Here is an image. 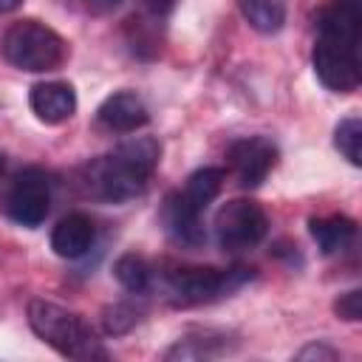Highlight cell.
<instances>
[{"mask_svg": "<svg viewBox=\"0 0 362 362\" xmlns=\"http://www.w3.org/2000/svg\"><path fill=\"white\" fill-rule=\"evenodd\" d=\"M362 34V0H331L317 23L314 74L334 93H351L362 82L359 62Z\"/></svg>", "mask_w": 362, "mask_h": 362, "instance_id": "obj_1", "label": "cell"}, {"mask_svg": "<svg viewBox=\"0 0 362 362\" xmlns=\"http://www.w3.org/2000/svg\"><path fill=\"white\" fill-rule=\"evenodd\" d=\"M158 161L161 144L153 136H133L82 167V189L102 204H124L144 192Z\"/></svg>", "mask_w": 362, "mask_h": 362, "instance_id": "obj_2", "label": "cell"}, {"mask_svg": "<svg viewBox=\"0 0 362 362\" xmlns=\"http://www.w3.org/2000/svg\"><path fill=\"white\" fill-rule=\"evenodd\" d=\"M28 325L59 356L82 359V362L107 359V351H105L102 339L96 337V331L85 322L82 314H76V311H71L65 305H57L51 300L34 297L28 303Z\"/></svg>", "mask_w": 362, "mask_h": 362, "instance_id": "obj_3", "label": "cell"}, {"mask_svg": "<svg viewBox=\"0 0 362 362\" xmlns=\"http://www.w3.org/2000/svg\"><path fill=\"white\" fill-rule=\"evenodd\" d=\"M223 187V170L221 167H201L195 170L184 189H175L164 198L161 221L173 240L184 246H201L206 240L204 232V209L218 198Z\"/></svg>", "mask_w": 362, "mask_h": 362, "instance_id": "obj_4", "label": "cell"}, {"mask_svg": "<svg viewBox=\"0 0 362 362\" xmlns=\"http://www.w3.org/2000/svg\"><path fill=\"white\" fill-rule=\"evenodd\" d=\"M0 51L6 62H11L14 68L28 74H42L65 62L68 45L51 25L40 20H17L6 28Z\"/></svg>", "mask_w": 362, "mask_h": 362, "instance_id": "obj_5", "label": "cell"}, {"mask_svg": "<svg viewBox=\"0 0 362 362\" xmlns=\"http://www.w3.org/2000/svg\"><path fill=\"white\" fill-rule=\"evenodd\" d=\"M249 280H252V269L246 266H229V269L175 266L164 272V291L173 305H198V303H212L218 297H226Z\"/></svg>", "mask_w": 362, "mask_h": 362, "instance_id": "obj_6", "label": "cell"}, {"mask_svg": "<svg viewBox=\"0 0 362 362\" xmlns=\"http://www.w3.org/2000/svg\"><path fill=\"white\" fill-rule=\"evenodd\" d=\"M48 209H51V181L40 167L20 170L0 195V212L11 223L25 229L40 226Z\"/></svg>", "mask_w": 362, "mask_h": 362, "instance_id": "obj_7", "label": "cell"}, {"mask_svg": "<svg viewBox=\"0 0 362 362\" xmlns=\"http://www.w3.org/2000/svg\"><path fill=\"white\" fill-rule=\"evenodd\" d=\"M269 232L266 209L252 198H232L215 215V238L223 252H243L257 246Z\"/></svg>", "mask_w": 362, "mask_h": 362, "instance_id": "obj_8", "label": "cell"}, {"mask_svg": "<svg viewBox=\"0 0 362 362\" xmlns=\"http://www.w3.org/2000/svg\"><path fill=\"white\" fill-rule=\"evenodd\" d=\"M226 161H229V170L238 178V184L252 189V187L263 184L266 175L274 170L277 144L272 139H266V136H243V139L229 144Z\"/></svg>", "mask_w": 362, "mask_h": 362, "instance_id": "obj_9", "label": "cell"}, {"mask_svg": "<svg viewBox=\"0 0 362 362\" xmlns=\"http://www.w3.org/2000/svg\"><path fill=\"white\" fill-rule=\"evenodd\" d=\"M96 119H99L102 127H107L113 133H136L139 127L147 124L150 113H147V105L141 102L139 93H133V90H116V93H110L99 105Z\"/></svg>", "mask_w": 362, "mask_h": 362, "instance_id": "obj_10", "label": "cell"}, {"mask_svg": "<svg viewBox=\"0 0 362 362\" xmlns=\"http://www.w3.org/2000/svg\"><path fill=\"white\" fill-rule=\"evenodd\" d=\"M34 116L45 124H62L76 113V90L68 82H37L28 93Z\"/></svg>", "mask_w": 362, "mask_h": 362, "instance_id": "obj_11", "label": "cell"}, {"mask_svg": "<svg viewBox=\"0 0 362 362\" xmlns=\"http://www.w3.org/2000/svg\"><path fill=\"white\" fill-rule=\"evenodd\" d=\"M93 240H96V226L85 212H68L65 218L57 221L51 232V249L68 260L88 255Z\"/></svg>", "mask_w": 362, "mask_h": 362, "instance_id": "obj_12", "label": "cell"}, {"mask_svg": "<svg viewBox=\"0 0 362 362\" xmlns=\"http://www.w3.org/2000/svg\"><path fill=\"white\" fill-rule=\"evenodd\" d=\"M311 238L317 240L322 255H342L345 249L354 246L356 240V221L348 215H325V218H311L308 223Z\"/></svg>", "mask_w": 362, "mask_h": 362, "instance_id": "obj_13", "label": "cell"}, {"mask_svg": "<svg viewBox=\"0 0 362 362\" xmlns=\"http://www.w3.org/2000/svg\"><path fill=\"white\" fill-rule=\"evenodd\" d=\"M243 20L260 34H277L286 23V0H238Z\"/></svg>", "mask_w": 362, "mask_h": 362, "instance_id": "obj_14", "label": "cell"}, {"mask_svg": "<svg viewBox=\"0 0 362 362\" xmlns=\"http://www.w3.org/2000/svg\"><path fill=\"white\" fill-rule=\"evenodd\" d=\"M113 274L116 280L130 291V294H147L153 288V280H156V272L153 266L136 255V252H124L116 263H113Z\"/></svg>", "mask_w": 362, "mask_h": 362, "instance_id": "obj_15", "label": "cell"}, {"mask_svg": "<svg viewBox=\"0 0 362 362\" xmlns=\"http://www.w3.org/2000/svg\"><path fill=\"white\" fill-rule=\"evenodd\" d=\"M226 351V334H201V337H184L178 339L164 359H209Z\"/></svg>", "mask_w": 362, "mask_h": 362, "instance_id": "obj_16", "label": "cell"}, {"mask_svg": "<svg viewBox=\"0 0 362 362\" xmlns=\"http://www.w3.org/2000/svg\"><path fill=\"white\" fill-rule=\"evenodd\" d=\"M334 144L354 167H359L362 164V119L345 116L334 130Z\"/></svg>", "mask_w": 362, "mask_h": 362, "instance_id": "obj_17", "label": "cell"}, {"mask_svg": "<svg viewBox=\"0 0 362 362\" xmlns=\"http://www.w3.org/2000/svg\"><path fill=\"white\" fill-rule=\"evenodd\" d=\"M136 322H139V311H136V305H130V303H113V305H107L105 314H102V325H105V331L113 334V337L127 334Z\"/></svg>", "mask_w": 362, "mask_h": 362, "instance_id": "obj_18", "label": "cell"}, {"mask_svg": "<svg viewBox=\"0 0 362 362\" xmlns=\"http://www.w3.org/2000/svg\"><path fill=\"white\" fill-rule=\"evenodd\" d=\"M334 311H337L339 320H348V322L362 320V291L359 288H351V291L339 294L337 303H334Z\"/></svg>", "mask_w": 362, "mask_h": 362, "instance_id": "obj_19", "label": "cell"}, {"mask_svg": "<svg viewBox=\"0 0 362 362\" xmlns=\"http://www.w3.org/2000/svg\"><path fill=\"white\" fill-rule=\"evenodd\" d=\"M339 354L334 351V348H328L325 342H311V345H305L300 354H297V359H337Z\"/></svg>", "mask_w": 362, "mask_h": 362, "instance_id": "obj_20", "label": "cell"}, {"mask_svg": "<svg viewBox=\"0 0 362 362\" xmlns=\"http://www.w3.org/2000/svg\"><path fill=\"white\" fill-rule=\"evenodd\" d=\"M144 6H147V11H150L156 20H161V17H167V14L175 8V0H144Z\"/></svg>", "mask_w": 362, "mask_h": 362, "instance_id": "obj_21", "label": "cell"}, {"mask_svg": "<svg viewBox=\"0 0 362 362\" xmlns=\"http://www.w3.org/2000/svg\"><path fill=\"white\" fill-rule=\"evenodd\" d=\"M20 3H23V0H0V14H6V11H14Z\"/></svg>", "mask_w": 362, "mask_h": 362, "instance_id": "obj_22", "label": "cell"}, {"mask_svg": "<svg viewBox=\"0 0 362 362\" xmlns=\"http://www.w3.org/2000/svg\"><path fill=\"white\" fill-rule=\"evenodd\" d=\"M93 8H113V6H119V0H88Z\"/></svg>", "mask_w": 362, "mask_h": 362, "instance_id": "obj_23", "label": "cell"}, {"mask_svg": "<svg viewBox=\"0 0 362 362\" xmlns=\"http://www.w3.org/2000/svg\"><path fill=\"white\" fill-rule=\"evenodd\" d=\"M0 178H3V156H0Z\"/></svg>", "mask_w": 362, "mask_h": 362, "instance_id": "obj_24", "label": "cell"}]
</instances>
